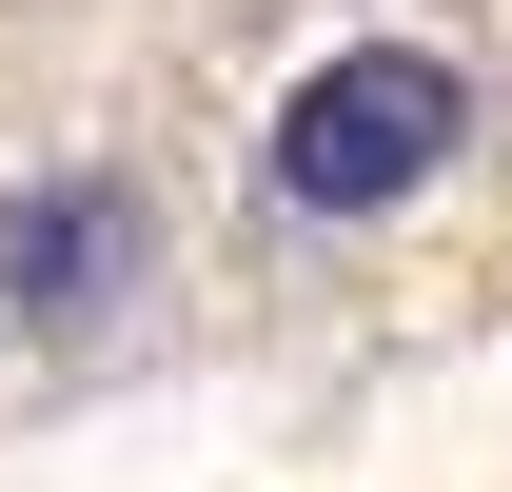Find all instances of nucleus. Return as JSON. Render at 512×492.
Returning a JSON list of instances; mask_svg holds the SVG:
<instances>
[{"instance_id":"1","label":"nucleus","mask_w":512,"mask_h":492,"mask_svg":"<svg viewBox=\"0 0 512 492\" xmlns=\"http://www.w3.org/2000/svg\"><path fill=\"white\" fill-rule=\"evenodd\" d=\"M453 138H473V60H453V40H335V60L276 99L256 178H276V217L355 237V217H394V197L453 178Z\"/></svg>"},{"instance_id":"2","label":"nucleus","mask_w":512,"mask_h":492,"mask_svg":"<svg viewBox=\"0 0 512 492\" xmlns=\"http://www.w3.org/2000/svg\"><path fill=\"white\" fill-rule=\"evenodd\" d=\"M138 256H158V217H138V178H0V335H99V315L138 296Z\"/></svg>"}]
</instances>
